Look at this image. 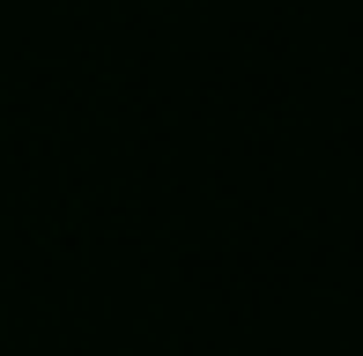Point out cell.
Here are the masks:
<instances>
[]
</instances>
